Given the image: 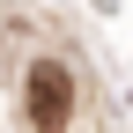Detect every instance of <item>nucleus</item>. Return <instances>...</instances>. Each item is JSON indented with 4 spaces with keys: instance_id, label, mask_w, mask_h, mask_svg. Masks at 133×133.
Returning a JSON list of instances; mask_svg holds the SVG:
<instances>
[{
    "instance_id": "f257e3e1",
    "label": "nucleus",
    "mask_w": 133,
    "mask_h": 133,
    "mask_svg": "<svg viewBox=\"0 0 133 133\" xmlns=\"http://www.w3.org/2000/svg\"><path fill=\"white\" fill-rule=\"evenodd\" d=\"M22 111H30V126L37 133H59L66 126V111H74V74L66 66H30V81H22Z\"/></svg>"
}]
</instances>
